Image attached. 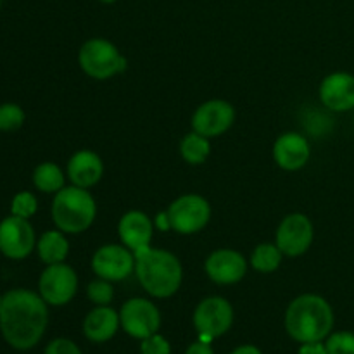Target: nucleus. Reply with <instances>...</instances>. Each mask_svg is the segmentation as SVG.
<instances>
[{"label":"nucleus","instance_id":"nucleus-1","mask_svg":"<svg viewBox=\"0 0 354 354\" xmlns=\"http://www.w3.org/2000/svg\"><path fill=\"white\" fill-rule=\"evenodd\" d=\"M47 304L38 294L14 289L2 297L0 330L12 348L30 349L37 346L47 328Z\"/></svg>","mask_w":354,"mask_h":354},{"label":"nucleus","instance_id":"nucleus-2","mask_svg":"<svg viewBox=\"0 0 354 354\" xmlns=\"http://www.w3.org/2000/svg\"><path fill=\"white\" fill-rule=\"evenodd\" d=\"M334 327V313L324 297L304 294L289 304L286 328L297 342H322Z\"/></svg>","mask_w":354,"mask_h":354},{"label":"nucleus","instance_id":"nucleus-3","mask_svg":"<svg viewBox=\"0 0 354 354\" xmlns=\"http://www.w3.org/2000/svg\"><path fill=\"white\" fill-rule=\"evenodd\" d=\"M135 254V273L145 292L154 297H169L182 286V265L175 254L151 245Z\"/></svg>","mask_w":354,"mask_h":354},{"label":"nucleus","instance_id":"nucleus-4","mask_svg":"<svg viewBox=\"0 0 354 354\" xmlns=\"http://www.w3.org/2000/svg\"><path fill=\"white\" fill-rule=\"evenodd\" d=\"M97 214L95 201L82 187H64L52 203V220L64 234H82L93 223Z\"/></svg>","mask_w":354,"mask_h":354},{"label":"nucleus","instance_id":"nucleus-5","mask_svg":"<svg viewBox=\"0 0 354 354\" xmlns=\"http://www.w3.org/2000/svg\"><path fill=\"white\" fill-rule=\"evenodd\" d=\"M78 62L83 71L95 80H107L127 68V59L104 38L85 41L78 52Z\"/></svg>","mask_w":354,"mask_h":354},{"label":"nucleus","instance_id":"nucleus-6","mask_svg":"<svg viewBox=\"0 0 354 354\" xmlns=\"http://www.w3.org/2000/svg\"><path fill=\"white\" fill-rule=\"evenodd\" d=\"M168 218L171 230L182 235L201 232L211 218V207L204 197L189 194L173 201L168 207Z\"/></svg>","mask_w":354,"mask_h":354},{"label":"nucleus","instance_id":"nucleus-7","mask_svg":"<svg viewBox=\"0 0 354 354\" xmlns=\"http://www.w3.org/2000/svg\"><path fill=\"white\" fill-rule=\"evenodd\" d=\"M234 322L232 304L223 297H207L201 301L194 313V325L203 337V342L223 335Z\"/></svg>","mask_w":354,"mask_h":354},{"label":"nucleus","instance_id":"nucleus-8","mask_svg":"<svg viewBox=\"0 0 354 354\" xmlns=\"http://www.w3.org/2000/svg\"><path fill=\"white\" fill-rule=\"evenodd\" d=\"M40 296L45 303L52 306H62L68 304L75 297L78 289V277L71 266L64 263H55L48 265L40 275Z\"/></svg>","mask_w":354,"mask_h":354},{"label":"nucleus","instance_id":"nucleus-9","mask_svg":"<svg viewBox=\"0 0 354 354\" xmlns=\"http://www.w3.org/2000/svg\"><path fill=\"white\" fill-rule=\"evenodd\" d=\"M120 322L128 335L135 339H147L161 327V315L151 301L135 297L123 304Z\"/></svg>","mask_w":354,"mask_h":354},{"label":"nucleus","instance_id":"nucleus-10","mask_svg":"<svg viewBox=\"0 0 354 354\" xmlns=\"http://www.w3.org/2000/svg\"><path fill=\"white\" fill-rule=\"evenodd\" d=\"M92 270L99 279L120 282L135 272V254L118 244L102 245L92 258Z\"/></svg>","mask_w":354,"mask_h":354},{"label":"nucleus","instance_id":"nucleus-11","mask_svg":"<svg viewBox=\"0 0 354 354\" xmlns=\"http://www.w3.org/2000/svg\"><path fill=\"white\" fill-rule=\"evenodd\" d=\"M35 245V230L26 218L12 214L0 223V252L3 256L9 259H24Z\"/></svg>","mask_w":354,"mask_h":354},{"label":"nucleus","instance_id":"nucleus-12","mask_svg":"<svg viewBox=\"0 0 354 354\" xmlns=\"http://www.w3.org/2000/svg\"><path fill=\"white\" fill-rule=\"evenodd\" d=\"M313 242V225L310 218L301 213L283 218L277 230V245L286 256L296 258L304 254Z\"/></svg>","mask_w":354,"mask_h":354},{"label":"nucleus","instance_id":"nucleus-13","mask_svg":"<svg viewBox=\"0 0 354 354\" xmlns=\"http://www.w3.org/2000/svg\"><path fill=\"white\" fill-rule=\"evenodd\" d=\"M235 109L227 100H207L201 104L192 116V128L206 138L225 133L234 124Z\"/></svg>","mask_w":354,"mask_h":354},{"label":"nucleus","instance_id":"nucleus-14","mask_svg":"<svg viewBox=\"0 0 354 354\" xmlns=\"http://www.w3.org/2000/svg\"><path fill=\"white\" fill-rule=\"evenodd\" d=\"M206 273L213 282L230 286L244 279L248 273V261L241 252L220 249L206 259Z\"/></svg>","mask_w":354,"mask_h":354},{"label":"nucleus","instance_id":"nucleus-15","mask_svg":"<svg viewBox=\"0 0 354 354\" xmlns=\"http://www.w3.org/2000/svg\"><path fill=\"white\" fill-rule=\"evenodd\" d=\"M273 158L280 168L287 171L301 169L310 159V144L303 135L296 131L280 135L273 145Z\"/></svg>","mask_w":354,"mask_h":354},{"label":"nucleus","instance_id":"nucleus-16","mask_svg":"<svg viewBox=\"0 0 354 354\" xmlns=\"http://www.w3.org/2000/svg\"><path fill=\"white\" fill-rule=\"evenodd\" d=\"M320 99L332 111H349L354 107V76L349 73L328 75L320 85Z\"/></svg>","mask_w":354,"mask_h":354},{"label":"nucleus","instance_id":"nucleus-17","mask_svg":"<svg viewBox=\"0 0 354 354\" xmlns=\"http://www.w3.org/2000/svg\"><path fill=\"white\" fill-rule=\"evenodd\" d=\"M118 234L121 242L131 252H138L149 248L152 239V221L142 211H130L118 223Z\"/></svg>","mask_w":354,"mask_h":354},{"label":"nucleus","instance_id":"nucleus-18","mask_svg":"<svg viewBox=\"0 0 354 354\" xmlns=\"http://www.w3.org/2000/svg\"><path fill=\"white\" fill-rule=\"evenodd\" d=\"M104 165L92 151H78L68 162V176L76 187L88 189L102 178Z\"/></svg>","mask_w":354,"mask_h":354},{"label":"nucleus","instance_id":"nucleus-19","mask_svg":"<svg viewBox=\"0 0 354 354\" xmlns=\"http://www.w3.org/2000/svg\"><path fill=\"white\" fill-rule=\"evenodd\" d=\"M120 324V315L113 308L99 306L86 315L83 332L92 342H106L116 334Z\"/></svg>","mask_w":354,"mask_h":354},{"label":"nucleus","instance_id":"nucleus-20","mask_svg":"<svg viewBox=\"0 0 354 354\" xmlns=\"http://www.w3.org/2000/svg\"><path fill=\"white\" fill-rule=\"evenodd\" d=\"M37 249L41 261L47 263V265H55V263H64L69 252V244L62 232L50 230L41 235Z\"/></svg>","mask_w":354,"mask_h":354},{"label":"nucleus","instance_id":"nucleus-21","mask_svg":"<svg viewBox=\"0 0 354 354\" xmlns=\"http://www.w3.org/2000/svg\"><path fill=\"white\" fill-rule=\"evenodd\" d=\"M33 183L40 192L57 194L59 190L64 189V173L54 162H44L35 169Z\"/></svg>","mask_w":354,"mask_h":354},{"label":"nucleus","instance_id":"nucleus-22","mask_svg":"<svg viewBox=\"0 0 354 354\" xmlns=\"http://www.w3.org/2000/svg\"><path fill=\"white\" fill-rule=\"evenodd\" d=\"M209 140L203 135H199L197 131L185 135L180 144V152H182V158L185 159L190 165H203L204 161L209 156Z\"/></svg>","mask_w":354,"mask_h":354},{"label":"nucleus","instance_id":"nucleus-23","mask_svg":"<svg viewBox=\"0 0 354 354\" xmlns=\"http://www.w3.org/2000/svg\"><path fill=\"white\" fill-rule=\"evenodd\" d=\"M282 256L283 252L280 251L279 245L265 242V244H259L258 248L254 249V252H252L251 256V265L256 272L272 273L280 266Z\"/></svg>","mask_w":354,"mask_h":354},{"label":"nucleus","instance_id":"nucleus-24","mask_svg":"<svg viewBox=\"0 0 354 354\" xmlns=\"http://www.w3.org/2000/svg\"><path fill=\"white\" fill-rule=\"evenodd\" d=\"M24 123V111L17 104H3L0 106V130H17Z\"/></svg>","mask_w":354,"mask_h":354},{"label":"nucleus","instance_id":"nucleus-25","mask_svg":"<svg viewBox=\"0 0 354 354\" xmlns=\"http://www.w3.org/2000/svg\"><path fill=\"white\" fill-rule=\"evenodd\" d=\"M37 197L31 192H19L12 199V204H10V211H12L14 216L19 218H30L37 213Z\"/></svg>","mask_w":354,"mask_h":354},{"label":"nucleus","instance_id":"nucleus-26","mask_svg":"<svg viewBox=\"0 0 354 354\" xmlns=\"http://www.w3.org/2000/svg\"><path fill=\"white\" fill-rule=\"evenodd\" d=\"M86 294H88V299L92 301V303L99 304V306H107V304L113 301L114 290L109 280L100 279L93 280V282L90 283L88 289H86Z\"/></svg>","mask_w":354,"mask_h":354},{"label":"nucleus","instance_id":"nucleus-27","mask_svg":"<svg viewBox=\"0 0 354 354\" xmlns=\"http://www.w3.org/2000/svg\"><path fill=\"white\" fill-rule=\"evenodd\" d=\"M328 354H354V334L351 332H337L330 335L325 344Z\"/></svg>","mask_w":354,"mask_h":354},{"label":"nucleus","instance_id":"nucleus-28","mask_svg":"<svg viewBox=\"0 0 354 354\" xmlns=\"http://www.w3.org/2000/svg\"><path fill=\"white\" fill-rule=\"evenodd\" d=\"M140 351L142 354H169L171 348H169V342L165 337L154 334L147 339H142Z\"/></svg>","mask_w":354,"mask_h":354},{"label":"nucleus","instance_id":"nucleus-29","mask_svg":"<svg viewBox=\"0 0 354 354\" xmlns=\"http://www.w3.org/2000/svg\"><path fill=\"white\" fill-rule=\"evenodd\" d=\"M45 354H82V351L69 339H55L47 346Z\"/></svg>","mask_w":354,"mask_h":354},{"label":"nucleus","instance_id":"nucleus-30","mask_svg":"<svg viewBox=\"0 0 354 354\" xmlns=\"http://www.w3.org/2000/svg\"><path fill=\"white\" fill-rule=\"evenodd\" d=\"M299 354H328L327 348L322 342H304L301 346Z\"/></svg>","mask_w":354,"mask_h":354},{"label":"nucleus","instance_id":"nucleus-31","mask_svg":"<svg viewBox=\"0 0 354 354\" xmlns=\"http://www.w3.org/2000/svg\"><path fill=\"white\" fill-rule=\"evenodd\" d=\"M185 354H214V353L207 342L201 341V342H196V344L190 346V348L187 349Z\"/></svg>","mask_w":354,"mask_h":354},{"label":"nucleus","instance_id":"nucleus-32","mask_svg":"<svg viewBox=\"0 0 354 354\" xmlns=\"http://www.w3.org/2000/svg\"><path fill=\"white\" fill-rule=\"evenodd\" d=\"M158 227L161 228V230H171V225H169V218H168V213H159L158 214Z\"/></svg>","mask_w":354,"mask_h":354},{"label":"nucleus","instance_id":"nucleus-33","mask_svg":"<svg viewBox=\"0 0 354 354\" xmlns=\"http://www.w3.org/2000/svg\"><path fill=\"white\" fill-rule=\"evenodd\" d=\"M232 354H261L258 348H254V346H241V348L235 349Z\"/></svg>","mask_w":354,"mask_h":354},{"label":"nucleus","instance_id":"nucleus-34","mask_svg":"<svg viewBox=\"0 0 354 354\" xmlns=\"http://www.w3.org/2000/svg\"><path fill=\"white\" fill-rule=\"evenodd\" d=\"M100 2H104V3H113V2H116V0H100Z\"/></svg>","mask_w":354,"mask_h":354},{"label":"nucleus","instance_id":"nucleus-35","mask_svg":"<svg viewBox=\"0 0 354 354\" xmlns=\"http://www.w3.org/2000/svg\"><path fill=\"white\" fill-rule=\"evenodd\" d=\"M0 306H2V296H0Z\"/></svg>","mask_w":354,"mask_h":354},{"label":"nucleus","instance_id":"nucleus-36","mask_svg":"<svg viewBox=\"0 0 354 354\" xmlns=\"http://www.w3.org/2000/svg\"><path fill=\"white\" fill-rule=\"evenodd\" d=\"M2 2H3V0H0V6H2Z\"/></svg>","mask_w":354,"mask_h":354}]
</instances>
